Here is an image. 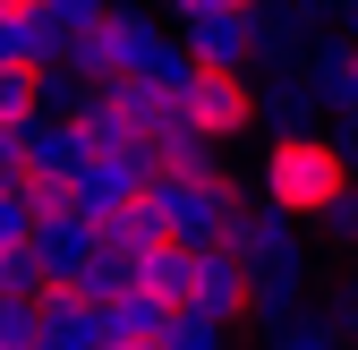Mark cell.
Segmentation results:
<instances>
[{"label":"cell","mask_w":358,"mask_h":350,"mask_svg":"<svg viewBox=\"0 0 358 350\" xmlns=\"http://www.w3.org/2000/svg\"><path fill=\"white\" fill-rule=\"evenodd\" d=\"M358 188V162H350V137L316 128V137H273L256 162V197H273L299 223H324V214Z\"/></svg>","instance_id":"6da1fadb"},{"label":"cell","mask_w":358,"mask_h":350,"mask_svg":"<svg viewBox=\"0 0 358 350\" xmlns=\"http://www.w3.org/2000/svg\"><path fill=\"white\" fill-rule=\"evenodd\" d=\"M145 188H154V205H162V223H171L179 248H231L239 223H248V205H256L231 171H154Z\"/></svg>","instance_id":"7a4b0ae2"},{"label":"cell","mask_w":358,"mask_h":350,"mask_svg":"<svg viewBox=\"0 0 358 350\" xmlns=\"http://www.w3.org/2000/svg\"><path fill=\"white\" fill-rule=\"evenodd\" d=\"M171 52H179V34H171L154 9H120V0L77 34V69H85V77H145V69H162Z\"/></svg>","instance_id":"3957f363"},{"label":"cell","mask_w":358,"mask_h":350,"mask_svg":"<svg viewBox=\"0 0 358 350\" xmlns=\"http://www.w3.org/2000/svg\"><path fill=\"white\" fill-rule=\"evenodd\" d=\"M231 248L248 256V274H256L264 290H307V231H299V214H282L273 197L248 205V223H239Z\"/></svg>","instance_id":"277c9868"},{"label":"cell","mask_w":358,"mask_h":350,"mask_svg":"<svg viewBox=\"0 0 358 350\" xmlns=\"http://www.w3.org/2000/svg\"><path fill=\"white\" fill-rule=\"evenodd\" d=\"M333 18V0H256L248 26H256V69H299L307 60V43L324 34Z\"/></svg>","instance_id":"5b68a950"},{"label":"cell","mask_w":358,"mask_h":350,"mask_svg":"<svg viewBox=\"0 0 358 350\" xmlns=\"http://www.w3.org/2000/svg\"><path fill=\"white\" fill-rule=\"evenodd\" d=\"M188 111H196V137H213V146H239L248 128H256V85H248V69H196V85H188Z\"/></svg>","instance_id":"8992f818"},{"label":"cell","mask_w":358,"mask_h":350,"mask_svg":"<svg viewBox=\"0 0 358 350\" xmlns=\"http://www.w3.org/2000/svg\"><path fill=\"white\" fill-rule=\"evenodd\" d=\"M248 299H256V274L239 248H188V308L222 316V325H248Z\"/></svg>","instance_id":"52a82bcc"},{"label":"cell","mask_w":358,"mask_h":350,"mask_svg":"<svg viewBox=\"0 0 358 350\" xmlns=\"http://www.w3.org/2000/svg\"><path fill=\"white\" fill-rule=\"evenodd\" d=\"M324 120H333V103L307 85V69H273L256 85V128L264 137H316Z\"/></svg>","instance_id":"ba28073f"},{"label":"cell","mask_w":358,"mask_h":350,"mask_svg":"<svg viewBox=\"0 0 358 350\" xmlns=\"http://www.w3.org/2000/svg\"><path fill=\"white\" fill-rule=\"evenodd\" d=\"M154 180V171L137 162V154H85L77 171H69V197H77V214H94V223H111V214L128 205V197H137Z\"/></svg>","instance_id":"9c48e42d"},{"label":"cell","mask_w":358,"mask_h":350,"mask_svg":"<svg viewBox=\"0 0 358 350\" xmlns=\"http://www.w3.org/2000/svg\"><path fill=\"white\" fill-rule=\"evenodd\" d=\"M103 342H111V316L85 290H69V282L43 290V350H103Z\"/></svg>","instance_id":"30bf717a"},{"label":"cell","mask_w":358,"mask_h":350,"mask_svg":"<svg viewBox=\"0 0 358 350\" xmlns=\"http://www.w3.org/2000/svg\"><path fill=\"white\" fill-rule=\"evenodd\" d=\"M34 248H43V265H52V282H77V265L103 248V223L77 214V205L69 214H43V223H34Z\"/></svg>","instance_id":"8fae6325"},{"label":"cell","mask_w":358,"mask_h":350,"mask_svg":"<svg viewBox=\"0 0 358 350\" xmlns=\"http://www.w3.org/2000/svg\"><path fill=\"white\" fill-rule=\"evenodd\" d=\"M85 154H94V146H85L77 120H60V111H34V120H26V162H34V180H69Z\"/></svg>","instance_id":"7c38bea8"},{"label":"cell","mask_w":358,"mask_h":350,"mask_svg":"<svg viewBox=\"0 0 358 350\" xmlns=\"http://www.w3.org/2000/svg\"><path fill=\"white\" fill-rule=\"evenodd\" d=\"M179 43L196 52V69H256V26L248 18H188Z\"/></svg>","instance_id":"4fadbf2b"},{"label":"cell","mask_w":358,"mask_h":350,"mask_svg":"<svg viewBox=\"0 0 358 350\" xmlns=\"http://www.w3.org/2000/svg\"><path fill=\"white\" fill-rule=\"evenodd\" d=\"M137 290H154L162 308H188V248H179V239L137 248Z\"/></svg>","instance_id":"5bb4252c"},{"label":"cell","mask_w":358,"mask_h":350,"mask_svg":"<svg viewBox=\"0 0 358 350\" xmlns=\"http://www.w3.org/2000/svg\"><path fill=\"white\" fill-rule=\"evenodd\" d=\"M128 256H137V248H154V239H171V223H162V205H154V188H137V197H128L120 214H111V223H103Z\"/></svg>","instance_id":"9a60e30c"},{"label":"cell","mask_w":358,"mask_h":350,"mask_svg":"<svg viewBox=\"0 0 358 350\" xmlns=\"http://www.w3.org/2000/svg\"><path fill=\"white\" fill-rule=\"evenodd\" d=\"M52 290V265H43V248H0V299H43Z\"/></svg>","instance_id":"2e32d148"},{"label":"cell","mask_w":358,"mask_h":350,"mask_svg":"<svg viewBox=\"0 0 358 350\" xmlns=\"http://www.w3.org/2000/svg\"><path fill=\"white\" fill-rule=\"evenodd\" d=\"M85 85H94V77H85L77 60H52V69H34V103H43V111H60V120H77Z\"/></svg>","instance_id":"e0dca14e"},{"label":"cell","mask_w":358,"mask_h":350,"mask_svg":"<svg viewBox=\"0 0 358 350\" xmlns=\"http://www.w3.org/2000/svg\"><path fill=\"white\" fill-rule=\"evenodd\" d=\"M162 350H231V325H222V316H205V308H171Z\"/></svg>","instance_id":"ac0fdd59"},{"label":"cell","mask_w":358,"mask_h":350,"mask_svg":"<svg viewBox=\"0 0 358 350\" xmlns=\"http://www.w3.org/2000/svg\"><path fill=\"white\" fill-rule=\"evenodd\" d=\"M103 316H111V333H162L171 325V308H162L154 290H137V282H128L120 299H103Z\"/></svg>","instance_id":"d6986e66"},{"label":"cell","mask_w":358,"mask_h":350,"mask_svg":"<svg viewBox=\"0 0 358 350\" xmlns=\"http://www.w3.org/2000/svg\"><path fill=\"white\" fill-rule=\"evenodd\" d=\"M77 34H85V26H69L60 9H34V69H52V60H77Z\"/></svg>","instance_id":"ffe728a7"},{"label":"cell","mask_w":358,"mask_h":350,"mask_svg":"<svg viewBox=\"0 0 358 350\" xmlns=\"http://www.w3.org/2000/svg\"><path fill=\"white\" fill-rule=\"evenodd\" d=\"M0 350H43V299H0Z\"/></svg>","instance_id":"44dd1931"},{"label":"cell","mask_w":358,"mask_h":350,"mask_svg":"<svg viewBox=\"0 0 358 350\" xmlns=\"http://www.w3.org/2000/svg\"><path fill=\"white\" fill-rule=\"evenodd\" d=\"M273 350H358V342H350L333 316H299V325H282V333H273Z\"/></svg>","instance_id":"7402d4cb"},{"label":"cell","mask_w":358,"mask_h":350,"mask_svg":"<svg viewBox=\"0 0 358 350\" xmlns=\"http://www.w3.org/2000/svg\"><path fill=\"white\" fill-rule=\"evenodd\" d=\"M26 239H34V197L17 180V188H0V248H26Z\"/></svg>","instance_id":"603a6c76"},{"label":"cell","mask_w":358,"mask_h":350,"mask_svg":"<svg viewBox=\"0 0 358 350\" xmlns=\"http://www.w3.org/2000/svg\"><path fill=\"white\" fill-rule=\"evenodd\" d=\"M26 171H34L26 162V120H0V188H17Z\"/></svg>","instance_id":"cb8c5ba5"},{"label":"cell","mask_w":358,"mask_h":350,"mask_svg":"<svg viewBox=\"0 0 358 350\" xmlns=\"http://www.w3.org/2000/svg\"><path fill=\"white\" fill-rule=\"evenodd\" d=\"M171 9V26H188V18H248L256 0H162Z\"/></svg>","instance_id":"d4e9b609"},{"label":"cell","mask_w":358,"mask_h":350,"mask_svg":"<svg viewBox=\"0 0 358 350\" xmlns=\"http://www.w3.org/2000/svg\"><path fill=\"white\" fill-rule=\"evenodd\" d=\"M324 316H333V325H341V333L358 342V274H341V282H333V299H324Z\"/></svg>","instance_id":"484cf974"},{"label":"cell","mask_w":358,"mask_h":350,"mask_svg":"<svg viewBox=\"0 0 358 350\" xmlns=\"http://www.w3.org/2000/svg\"><path fill=\"white\" fill-rule=\"evenodd\" d=\"M0 60H34V9L26 18H0Z\"/></svg>","instance_id":"4316f807"},{"label":"cell","mask_w":358,"mask_h":350,"mask_svg":"<svg viewBox=\"0 0 358 350\" xmlns=\"http://www.w3.org/2000/svg\"><path fill=\"white\" fill-rule=\"evenodd\" d=\"M324 231H333V239H341V248H358V188H350V197H341V205H333V214H324Z\"/></svg>","instance_id":"83f0119b"},{"label":"cell","mask_w":358,"mask_h":350,"mask_svg":"<svg viewBox=\"0 0 358 350\" xmlns=\"http://www.w3.org/2000/svg\"><path fill=\"white\" fill-rule=\"evenodd\" d=\"M34 9H60V18H69V26H94V18H103V9H111V0H34Z\"/></svg>","instance_id":"f1b7e54d"},{"label":"cell","mask_w":358,"mask_h":350,"mask_svg":"<svg viewBox=\"0 0 358 350\" xmlns=\"http://www.w3.org/2000/svg\"><path fill=\"white\" fill-rule=\"evenodd\" d=\"M103 350H162V333H111Z\"/></svg>","instance_id":"f546056e"},{"label":"cell","mask_w":358,"mask_h":350,"mask_svg":"<svg viewBox=\"0 0 358 350\" xmlns=\"http://www.w3.org/2000/svg\"><path fill=\"white\" fill-rule=\"evenodd\" d=\"M333 18H341V34L358 43V0H333Z\"/></svg>","instance_id":"4dcf8cb0"},{"label":"cell","mask_w":358,"mask_h":350,"mask_svg":"<svg viewBox=\"0 0 358 350\" xmlns=\"http://www.w3.org/2000/svg\"><path fill=\"white\" fill-rule=\"evenodd\" d=\"M26 9H34V0H0V18H26Z\"/></svg>","instance_id":"1f68e13d"}]
</instances>
